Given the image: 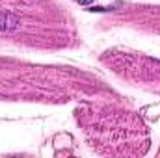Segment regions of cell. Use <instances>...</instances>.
<instances>
[{
    "instance_id": "1",
    "label": "cell",
    "mask_w": 160,
    "mask_h": 158,
    "mask_svg": "<svg viewBox=\"0 0 160 158\" xmlns=\"http://www.w3.org/2000/svg\"><path fill=\"white\" fill-rule=\"evenodd\" d=\"M19 28V19L11 13H2L0 15V30L2 32H11Z\"/></svg>"
},
{
    "instance_id": "2",
    "label": "cell",
    "mask_w": 160,
    "mask_h": 158,
    "mask_svg": "<svg viewBox=\"0 0 160 158\" xmlns=\"http://www.w3.org/2000/svg\"><path fill=\"white\" fill-rule=\"evenodd\" d=\"M78 4H82V6H88V4H91V2H95V0H77Z\"/></svg>"
}]
</instances>
